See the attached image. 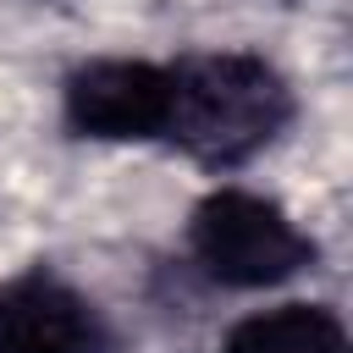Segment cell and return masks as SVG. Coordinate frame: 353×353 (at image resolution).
Instances as JSON below:
<instances>
[{"label":"cell","mask_w":353,"mask_h":353,"mask_svg":"<svg viewBox=\"0 0 353 353\" xmlns=\"http://www.w3.org/2000/svg\"><path fill=\"white\" fill-rule=\"evenodd\" d=\"M188 254L210 281L254 292L298 276L314 259V243L276 199L248 188H215L188 221Z\"/></svg>","instance_id":"2"},{"label":"cell","mask_w":353,"mask_h":353,"mask_svg":"<svg viewBox=\"0 0 353 353\" xmlns=\"http://www.w3.org/2000/svg\"><path fill=\"white\" fill-rule=\"evenodd\" d=\"M0 353H116V331L72 281L22 270L0 281Z\"/></svg>","instance_id":"3"},{"label":"cell","mask_w":353,"mask_h":353,"mask_svg":"<svg viewBox=\"0 0 353 353\" xmlns=\"http://www.w3.org/2000/svg\"><path fill=\"white\" fill-rule=\"evenodd\" d=\"M171 72L154 61H88L66 77V121L83 138L143 143L165 132Z\"/></svg>","instance_id":"4"},{"label":"cell","mask_w":353,"mask_h":353,"mask_svg":"<svg viewBox=\"0 0 353 353\" xmlns=\"http://www.w3.org/2000/svg\"><path fill=\"white\" fill-rule=\"evenodd\" d=\"M171 72V105H165V132L182 154L204 165H243L259 154L292 116V88L287 77L248 50H210V55H182Z\"/></svg>","instance_id":"1"},{"label":"cell","mask_w":353,"mask_h":353,"mask_svg":"<svg viewBox=\"0 0 353 353\" xmlns=\"http://www.w3.org/2000/svg\"><path fill=\"white\" fill-rule=\"evenodd\" d=\"M221 353H353V336L325 303H276L237 320L221 336Z\"/></svg>","instance_id":"5"}]
</instances>
